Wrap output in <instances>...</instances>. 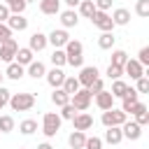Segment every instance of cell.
Wrapping results in <instances>:
<instances>
[{
  "instance_id": "1",
  "label": "cell",
  "mask_w": 149,
  "mask_h": 149,
  "mask_svg": "<svg viewBox=\"0 0 149 149\" xmlns=\"http://www.w3.org/2000/svg\"><path fill=\"white\" fill-rule=\"evenodd\" d=\"M65 65H72V68H84V44L77 42V40H70L65 47Z\"/></svg>"
},
{
  "instance_id": "2",
  "label": "cell",
  "mask_w": 149,
  "mask_h": 149,
  "mask_svg": "<svg viewBox=\"0 0 149 149\" xmlns=\"http://www.w3.org/2000/svg\"><path fill=\"white\" fill-rule=\"evenodd\" d=\"M7 105L14 112H28L35 107V93H12Z\"/></svg>"
},
{
  "instance_id": "3",
  "label": "cell",
  "mask_w": 149,
  "mask_h": 149,
  "mask_svg": "<svg viewBox=\"0 0 149 149\" xmlns=\"http://www.w3.org/2000/svg\"><path fill=\"white\" fill-rule=\"evenodd\" d=\"M61 123H63V119H61L56 112H47V114L42 116V133H44L47 137H54V135L61 130Z\"/></svg>"
},
{
  "instance_id": "4",
  "label": "cell",
  "mask_w": 149,
  "mask_h": 149,
  "mask_svg": "<svg viewBox=\"0 0 149 149\" xmlns=\"http://www.w3.org/2000/svg\"><path fill=\"white\" fill-rule=\"evenodd\" d=\"M91 100H93V95L88 93V88H79L74 95H70V105H72L77 112H86V109L91 107Z\"/></svg>"
},
{
  "instance_id": "5",
  "label": "cell",
  "mask_w": 149,
  "mask_h": 149,
  "mask_svg": "<svg viewBox=\"0 0 149 149\" xmlns=\"http://www.w3.org/2000/svg\"><path fill=\"white\" fill-rule=\"evenodd\" d=\"M100 121H102V126L105 128H112V126H121L123 121H128V114L126 112H121V109H107V112H102V116H100Z\"/></svg>"
},
{
  "instance_id": "6",
  "label": "cell",
  "mask_w": 149,
  "mask_h": 149,
  "mask_svg": "<svg viewBox=\"0 0 149 149\" xmlns=\"http://www.w3.org/2000/svg\"><path fill=\"white\" fill-rule=\"evenodd\" d=\"M98 77H100V72H98V68H95V65H84V68H79L77 81H79V86H81V88H88Z\"/></svg>"
},
{
  "instance_id": "7",
  "label": "cell",
  "mask_w": 149,
  "mask_h": 149,
  "mask_svg": "<svg viewBox=\"0 0 149 149\" xmlns=\"http://www.w3.org/2000/svg\"><path fill=\"white\" fill-rule=\"evenodd\" d=\"M91 23H93L98 30H102V33H112V30H114L112 16H109L107 12H98V9H95V14L91 16Z\"/></svg>"
},
{
  "instance_id": "8",
  "label": "cell",
  "mask_w": 149,
  "mask_h": 149,
  "mask_svg": "<svg viewBox=\"0 0 149 149\" xmlns=\"http://www.w3.org/2000/svg\"><path fill=\"white\" fill-rule=\"evenodd\" d=\"M16 51H19V42H16L14 37L5 40V42L0 44V61H5V63H14Z\"/></svg>"
},
{
  "instance_id": "9",
  "label": "cell",
  "mask_w": 149,
  "mask_h": 149,
  "mask_svg": "<svg viewBox=\"0 0 149 149\" xmlns=\"http://www.w3.org/2000/svg\"><path fill=\"white\" fill-rule=\"evenodd\" d=\"M47 42H49L54 49H63V47L70 42V35H68V30H65V28H58V30L54 28V30L47 35Z\"/></svg>"
},
{
  "instance_id": "10",
  "label": "cell",
  "mask_w": 149,
  "mask_h": 149,
  "mask_svg": "<svg viewBox=\"0 0 149 149\" xmlns=\"http://www.w3.org/2000/svg\"><path fill=\"white\" fill-rule=\"evenodd\" d=\"M44 77H47V84H49L51 88H61L68 74L63 72V68H51V70H49V72H47Z\"/></svg>"
},
{
  "instance_id": "11",
  "label": "cell",
  "mask_w": 149,
  "mask_h": 149,
  "mask_svg": "<svg viewBox=\"0 0 149 149\" xmlns=\"http://www.w3.org/2000/svg\"><path fill=\"white\" fill-rule=\"evenodd\" d=\"M119 128H121L123 137H128V140H140L142 137V126L135 123V121H123Z\"/></svg>"
},
{
  "instance_id": "12",
  "label": "cell",
  "mask_w": 149,
  "mask_h": 149,
  "mask_svg": "<svg viewBox=\"0 0 149 149\" xmlns=\"http://www.w3.org/2000/svg\"><path fill=\"white\" fill-rule=\"evenodd\" d=\"M123 74H128L130 79H140V77H144V68L135 58H128L126 65H123Z\"/></svg>"
},
{
  "instance_id": "13",
  "label": "cell",
  "mask_w": 149,
  "mask_h": 149,
  "mask_svg": "<svg viewBox=\"0 0 149 149\" xmlns=\"http://www.w3.org/2000/svg\"><path fill=\"white\" fill-rule=\"evenodd\" d=\"M72 123H74V130H88V128H93V116L91 114H86V112H77L74 114V119H72Z\"/></svg>"
},
{
  "instance_id": "14",
  "label": "cell",
  "mask_w": 149,
  "mask_h": 149,
  "mask_svg": "<svg viewBox=\"0 0 149 149\" xmlns=\"http://www.w3.org/2000/svg\"><path fill=\"white\" fill-rule=\"evenodd\" d=\"M47 44H49V42H47V35H44V33H40V30H37V33H33V35H30V40H28V49H30L33 54H35V51L47 49Z\"/></svg>"
},
{
  "instance_id": "15",
  "label": "cell",
  "mask_w": 149,
  "mask_h": 149,
  "mask_svg": "<svg viewBox=\"0 0 149 149\" xmlns=\"http://www.w3.org/2000/svg\"><path fill=\"white\" fill-rule=\"evenodd\" d=\"M7 28L14 33V30H26L28 28V19L23 16V14H9V19H7Z\"/></svg>"
},
{
  "instance_id": "16",
  "label": "cell",
  "mask_w": 149,
  "mask_h": 149,
  "mask_svg": "<svg viewBox=\"0 0 149 149\" xmlns=\"http://www.w3.org/2000/svg\"><path fill=\"white\" fill-rule=\"evenodd\" d=\"M109 16H112V23L114 26H128V21H130V12L126 7H116Z\"/></svg>"
},
{
  "instance_id": "17",
  "label": "cell",
  "mask_w": 149,
  "mask_h": 149,
  "mask_svg": "<svg viewBox=\"0 0 149 149\" xmlns=\"http://www.w3.org/2000/svg\"><path fill=\"white\" fill-rule=\"evenodd\" d=\"M95 105H98L102 112H107V109L114 107V95H112L109 91H100V93L95 95Z\"/></svg>"
},
{
  "instance_id": "18",
  "label": "cell",
  "mask_w": 149,
  "mask_h": 149,
  "mask_svg": "<svg viewBox=\"0 0 149 149\" xmlns=\"http://www.w3.org/2000/svg\"><path fill=\"white\" fill-rule=\"evenodd\" d=\"M61 23H63V28H74L79 23V14L74 9H65V12H61Z\"/></svg>"
},
{
  "instance_id": "19",
  "label": "cell",
  "mask_w": 149,
  "mask_h": 149,
  "mask_svg": "<svg viewBox=\"0 0 149 149\" xmlns=\"http://www.w3.org/2000/svg\"><path fill=\"white\" fill-rule=\"evenodd\" d=\"M33 56H35V54H33L28 47H19V51H16V56H14V58H16L14 63H19V65H23V68H26V65H30V63H33Z\"/></svg>"
},
{
  "instance_id": "20",
  "label": "cell",
  "mask_w": 149,
  "mask_h": 149,
  "mask_svg": "<svg viewBox=\"0 0 149 149\" xmlns=\"http://www.w3.org/2000/svg\"><path fill=\"white\" fill-rule=\"evenodd\" d=\"M26 74H28V77H33V79H40V77H44V74H47V68H44V63H42V61H33V63L28 65Z\"/></svg>"
},
{
  "instance_id": "21",
  "label": "cell",
  "mask_w": 149,
  "mask_h": 149,
  "mask_svg": "<svg viewBox=\"0 0 149 149\" xmlns=\"http://www.w3.org/2000/svg\"><path fill=\"white\" fill-rule=\"evenodd\" d=\"M23 74H26V68H23V65H19V63H9V65H7V70H5V77L14 79V81H19Z\"/></svg>"
},
{
  "instance_id": "22",
  "label": "cell",
  "mask_w": 149,
  "mask_h": 149,
  "mask_svg": "<svg viewBox=\"0 0 149 149\" xmlns=\"http://www.w3.org/2000/svg\"><path fill=\"white\" fill-rule=\"evenodd\" d=\"M121 140H123V133H121L119 126H112V128L105 130V142H107V144H119Z\"/></svg>"
},
{
  "instance_id": "23",
  "label": "cell",
  "mask_w": 149,
  "mask_h": 149,
  "mask_svg": "<svg viewBox=\"0 0 149 149\" xmlns=\"http://www.w3.org/2000/svg\"><path fill=\"white\" fill-rule=\"evenodd\" d=\"M40 12L42 14H58L61 12V0H40Z\"/></svg>"
},
{
  "instance_id": "24",
  "label": "cell",
  "mask_w": 149,
  "mask_h": 149,
  "mask_svg": "<svg viewBox=\"0 0 149 149\" xmlns=\"http://www.w3.org/2000/svg\"><path fill=\"white\" fill-rule=\"evenodd\" d=\"M84 142H86V135H84L81 130H74V133H70V137H68V144H70L72 149H84Z\"/></svg>"
},
{
  "instance_id": "25",
  "label": "cell",
  "mask_w": 149,
  "mask_h": 149,
  "mask_svg": "<svg viewBox=\"0 0 149 149\" xmlns=\"http://www.w3.org/2000/svg\"><path fill=\"white\" fill-rule=\"evenodd\" d=\"M51 102H54L56 107H63V105L70 102V95H68L63 88H54V93H51Z\"/></svg>"
},
{
  "instance_id": "26",
  "label": "cell",
  "mask_w": 149,
  "mask_h": 149,
  "mask_svg": "<svg viewBox=\"0 0 149 149\" xmlns=\"http://www.w3.org/2000/svg\"><path fill=\"white\" fill-rule=\"evenodd\" d=\"M68 95H74L81 86H79V81H77V77H65V81H63V86H61Z\"/></svg>"
},
{
  "instance_id": "27",
  "label": "cell",
  "mask_w": 149,
  "mask_h": 149,
  "mask_svg": "<svg viewBox=\"0 0 149 149\" xmlns=\"http://www.w3.org/2000/svg\"><path fill=\"white\" fill-rule=\"evenodd\" d=\"M79 14H81L84 19H91V16L95 14V5H93V0H81V2H79Z\"/></svg>"
},
{
  "instance_id": "28",
  "label": "cell",
  "mask_w": 149,
  "mask_h": 149,
  "mask_svg": "<svg viewBox=\"0 0 149 149\" xmlns=\"http://www.w3.org/2000/svg\"><path fill=\"white\" fill-rule=\"evenodd\" d=\"M5 5H7V9H9V14H23L26 7H28L23 0H5Z\"/></svg>"
},
{
  "instance_id": "29",
  "label": "cell",
  "mask_w": 149,
  "mask_h": 149,
  "mask_svg": "<svg viewBox=\"0 0 149 149\" xmlns=\"http://www.w3.org/2000/svg\"><path fill=\"white\" fill-rule=\"evenodd\" d=\"M114 42H116L114 33H102V35L98 37V47H100V49H112Z\"/></svg>"
},
{
  "instance_id": "30",
  "label": "cell",
  "mask_w": 149,
  "mask_h": 149,
  "mask_svg": "<svg viewBox=\"0 0 149 149\" xmlns=\"http://www.w3.org/2000/svg\"><path fill=\"white\" fill-rule=\"evenodd\" d=\"M126 61H128V54H126L123 49H114V51H112V63H109V65H119V68H123Z\"/></svg>"
},
{
  "instance_id": "31",
  "label": "cell",
  "mask_w": 149,
  "mask_h": 149,
  "mask_svg": "<svg viewBox=\"0 0 149 149\" xmlns=\"http://www.w3.org/2000/svg\"><path fill=\"white\" fill-rule=\"evenodd\" d=\"M19 130H21L23 135H33V133L37 130V121H35V119H23V121L19 123Z\"/></svg>"
},
{
  "instance_id": "32",
  "label": "cell",
  "mask_w": 149,
  "mask_h": 149,
  "mask_svg": "<svg viewBox=\"0 0 149 149\" xmlns=\"http://www.w3.org/2000/svg\"><path fill=\"white\" fill-rule=\"evenodd\" d=\"M126 88H128V84H126V81L114 79V84H112V91H109V93H112L114 98H123V95H126Z\"/></svg>"
},
{
  "instance_id": "33",
  "label": "cell",
  "mask_w": 149,
  "mask_h": 149,
  "mask_svg": "<svg viewBox=\"0 0 149 149\" xmlns=\"http://www.w3.org/2000/svg\"><path fill=\"white\" fill-rule=\"evenodd\" d=\"M51 63H54V68H63V65H65V51H63V49H54Z\"/></svg>"
},
{
  "instance_id": "34",
  "label": "cell",
  "mask_w": 149,
  "mask_h": 149,
  "mask_svg": "<svg viewBox=\"0 0 149 149\" xmlns=\"http://www.w3.org/2000/svg\"><path fill=\"white\" fill-rule=\"evenodd\" d=\"M12 130H14V119L9 114L0 116V133H12Z\"/></svg>"
},
{
  "instance_id": "35",
  "label": "cell",
  "mask_w": 149,
  "mask_h": 149,
  "mask_svg": "<svg viewBox=\"0 0 149 149\" xmlns=\"http://www.w3.org/2000/svg\"><path fill=\"white\" fill-rule=\"evenodd\" d=\"M135 12H137V16L147 19L149 16V0H137L135 2Z\"/></svg>"
},
{
  "instance_id": "36",
  "label": "cell",
  "mask_w": 149,
  "mask_h": 149,
  "mask_svg": "<svg viewBox=\"0 0 149 149\" xmlns=\"http://www.w3.org/2000/svg\"><path fill=\"white\" fill-rule=\"evenodd\" d=\"M74 114H77V109H74V107L68 102V105H63V107H61V114H58V116H61V119H68V121H72V119H74Z\"/></svg>"
},
{
  "instance_id": "37",
  "label": "cell",
  "mask_w": 149,
  "mask_h": 149,
  "mask_svg": "<svg viewBox=\"0 0 149 149\" xmlns=\"http://www.w3.org/2000/svg\"><path fill=\"white\" fill-rule=\"evenodd\" d=\"M137 84H135V91L137 93H149V77L144 74V77H140V79H135Z\"/></svg>"
},
{
  "instance_id": "38",
  "label": "cell",
  "mask_w": 149,
  "mask_h": 149,
  "mask_svg": "<svg viewBox=\"0 0 149 149\" xmlns=\"http://www.w3.org/2000/svg\"><path fill=\"white\" fill-rule=\"evenodd\" d=\"M84 149H102V140L100 137H86V142H84Z\"/></svg>"
},
{
  "instance_id": "39",
  "label": "cell",
  "mask_w": 149,
  "mask_h": 149,
  "mask_svg": "<svg viewBox=\"0 0 149 149\" xmlns=\"http://www.w3.org/2000/svg\"><path fill=\"white\" fill-rule=\"evenodd\" d=\"M135 61H137V63H140V65H142V68H144V65H149V47H142V49H140V54H137V58H135Z\"/></svg>"
},
{
  "instance_id": "40",
  "label": "cell",
  "mask_w": 149,
  "mask_h": 149,
  "mask_svg": "<svg viewBox=\"0 0 149 149\" xmlns=\"http://www.w3.org/2000/svg\"><path fill=\"white\" fill-rule=\"evenodd\" d=\"M121 74H123V68H119V65H109L107 68V77L109 79H121Z\"/></svg>"
},
{
  "instance_id": "41",
  "label": "cell",
  "mask_w": 149,
  "mask_h": 149,
  "mask_svg": "<svg viewBox=\"0 0 149 149\" xmlns=\"http://www.w3.org/2000/svg\"><path fill=\"white\" fill-rule=\"evenodd\" d=\"M100 91H105V84H102V79L98 77V79H95V81L88 86V93H91V95H98Z\"/></svg>"
},
{
  "instance_id": "42",
  "label": "cell",
  "mask_w": 149,
  "mask_h": 149,
  "mask_svg": "<svg viewBox=\"0 0 149 149\" xmlns=\"http://www.w3.org/2000/svg\"><path fill=\"white\" fill-rule=\"evenodd\" d=\"M142 112H147V105H144V102H140V100H137L135 105H130V109H128V114H130V116H137V114H142Z\"/></svg>"
},
{
  "instance_id": "43",
  "label": "cell",
  "mask_w": 149,
  "mask_h": 149,
  "mask_svg": "<svg viewBox=\"0 0 149 149\" xmlns=\"http://www.w3.org/2000/svg\"><path fill=\"white\" fill-rule=\"evenodd\" d=\"M9 95H12V91H9V88H5V86H0V109L9 102Z\"/></svg>"
},
{
  "instance_id": "44",
  "label": "cell",
  "mask_w": 149,
  "mask_h": 149,
  "mask_svg": "<svg viewBox=\"0 0 149 149\" xmlns=\"http://www.w3.org/2000/svg\"><path fill=\"white\" fill-rule=\"evenodd\" d=\"M93 5H95L98 12H107L112 7V0H93Z\"/></svg>"
},
{
  "instance_id": "45",
  "label": "cell",
  "mask_w": 149,
  "mask_h": 149,
  "mask_svg": "<svg viewBox=\"0 0 149 149\" xmlns=\"http://www.w3.org/2000/svg\"><path fill=\"white\" fill-rule=\"evenodd\" d=\"M12 37V30L7 28V23H0V44L5 42V40H9Z\"/></svg>"
},
{
  "instance_id": "46",
  "label": "cell",
  "mask_w": 149,
  "mask_h": 149,
  "mask_svg": "<svg viewBox=\"0 0 149 149\" xmlns=\"http://www.w3.org/2000/svg\"><path fill=\"white\" fill-rule=\"evenodd\" d=\"M135 123H140V126H147V123H149V112H142V114H137V116H135Z\"/></svg>"
},
{
  "instance_id": "47",
  "label": "cell",
  "mask_w": 149,
  "mask_h": 149,
  "mask_svg": "<svg viewBox=\"0 0 149 149\" xmlns=\"http://www.w3.org/2000/svg\"><path fill=\"white\" fill-rule=\"evenodd\" d=\"M7 19H9V9L7 5H0V23H7Z\"/></svg>"
},
{
  "instance_id": "48",
  "label": "cell",
  "mask_w": 149,
  "mask_h": 149,
  "mask_svg": "<svg viewBox=\"0 0 149 149\" xmlns=\"http://www.w3.org/2000/svg\"><path fill=\"white\" fill-rule=\"evenodd\" d=\"M63 2H65L70 9H74V7H79V2H81V0H63Z\"/></svg>"
},
{
  "instance_id": "49",
  "label": "cell",
  "mask_w": 149,
  "mask_h": 149,
  "mask_svg": "<svg viewBox=\"0 0 149 149\" xmlns=\"http://www.w3.org/2000/svg\"><path fill=\"white\" fill-rule=\"evenodd\" d=\"M37 149H54L49 142H42V144H37Z\"/></svg>"
},
{
  "instance_id": "50",
  "label": "cell",
  "mask_w": 149,
  "mask_h": 149,
  "mask_svg": "<svg viewBox=\"0 0 149 149\" xmlns=\"http://www.w3.org/2000/svg\"><path fill=\"white\" fill-rule=\"evenodd\" d=\"M2 79H5V74H2V72H0V86H2Z\"/></svg>"
},
{
  "instance_id": "51",
  "label": "cell",
  "mask_w": 149,
  "mask_h": 149,
  "mask_svg": "<svg viewBox=\"0 0 149 149\" xmlns=\"http://www.w3.org/2000/svg\"><path fill=\"white\" fill-rule=\"evenodd\" d=\"M23 2H26V5H28V2H37V0H23Z\"/></svg>"
},
{
  "instance_id": "52",
  "label": "cell",
  "mask_w": 149,
  "mask_h": 149,
  "mask_svg": "<svg viewBox=\"0 0 149 149\" xmlns=\"http://www.w3.org/2000/svg\"><path fill=\"white\" fill-rule=\"evenodd\" d=\"M19 149H26V147H19Z\"/></svg>"
}]
</instances>
